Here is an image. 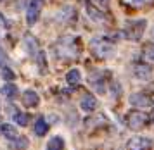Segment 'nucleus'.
I'll use <instances>...</instances> for the list:
<instances>
[{
  "label": "nucleus",
  "mask_w": 154,
  "mask_h": 150,
  "mask_svg": "<svg viewBox=\"0 0 154 150\" xmlns=\"http://www.w3.org/2000/svg\"><path fill=\"white\" fill-rule=\"evenodd\" d=\"M0 64H2V55H0Z\"/></svg>",
  "instance_id": "obj_24"
},
{
  "label": "nucleus",
  "mask_w": 154,
  "mask_h": 150,
  "mask_svg": "<svg viewBox=\"0 0 154 150\" xmlns=\"http://www.w3.org/2000/svg\"><path fill=\"white\" fill-rule=\"evenodd\" d=\"M47 131H49V124L45 123V119H43V117H40V119L35 123V133L38 135V136H43Z\"/></svg>",
  "instance_id": "obj_14"
},
{
  "label": "nucleus",
  "mask_w": 154,
  "mask_h": 150,
  "mask_svg": "<svg viewBox=\"0 0 154 150\" xmlns=\"http://www.w3.org/2000/svg\"><path fill=\"white\" fill-rule=\"evenodd\" d=\"M90 50L97 59H109V57L114 55L116 47H114V43H111L109 40H104V38H94V40L90 41Z\"/></svg>",
  "instance_id": "obj_1"
},
{
  "label": "nucleus",
  "mask_w": 154,
  "mask_h": 150,
  "mask_svg": "<svg viewBox=\"0 0 154 150\" xmlns=\"http://www.w3.org/2000/svg\"><path fill=\"white\" fill-rule=\"evenodd\" d=\"M0 126H2V124H0Z\"/></svg>",
  "instance_id": "obj_26"
},
{
  "label": "nucleus",
  "mask_w": 154,
  "mask_h": 150,
  "mask_svg": "<svg viewBox=\"0 0 154 150\" xmlns=\"http://www.w3.org/2000/svg\"><path fill=\"white\" fill-rule=\"evenodd\" d=\"M82 109L85 110V112H92V110H95V107H97V98L94 95H85L83 98H82Z\"/></svg>",
  "instance_id": "obj_10"
},
{
  "label": "nucleus",
  "mask_w": 154,
  "mask_h": 150,
  "mask_svg": "<svg viewBox=\"0 0 154 150\" xmlns=\"http://www.w3.org/2000/svg\"><path fill=\"white\" fill-rule=\"evenodd\" d=\"M47 150H64V142H63V138L54 136V138H52V140L49 142V145H47Z\"/></svg>",
  "instance_id": "obj_16"
},
{
  "label": "nucleus",
  "mask_w": 154,
  "mask_h": 150,
  "mask_svg": "<svg viewBox=\"0 0 154 150\" xmlns=\"http://www.w3.org/2000/svg\"><path fill=\"white\" fill-rule=\"evenodd\" d=\"M154 142L151 138L147 136H133L128 140V143H126V148L128 150H151L152 148Z\"/></svg>",
  "instance_id": "obj_6"
},
{
  "label": "nucleus",
  "mask_w": 154,
  "mask_h": 150,
  "mask_svg": "<svg viewBox=\"0 0 154 150\" xmlns=\"http://www.w3.org/2000/svg\"><path fill=\"white\" fill-rule=\"evenodd\" d=\"M146 21L144 19H137V21H130L128 24H126L125 31H123V36H125L126 40H133L137 41L142 38V34H144V31H146Z\"/></svg>",
  "instance_id": "obj_2"
},
{
  "label": "nucleus",
  "mask_w": 154,
  "mask_h": 150,
  "mask_svg": "<svg viewBox=\"0 0 154 150\" xmlns=\"http://www.w3.org/2000/svg\"><path fill=\"white\" fill-rule=\"evenodd\" d=\"M80 80H82V74H80L78 69H71L69 73L66 74V81H68V85H71V86H76L78 83H80Z\"/></svg>",
  "instance_id": "obj_13"
},
{
  "label": "nucleus",
  "mask_w": 154,
  "mask_h": 150,
  "mask_svg": "<svg viewBox=\"0 0 154 150\" xmlns=\"http://www.w3.org/2000/svg\"><path fill=\"white\" fill-rule=\"evenodd\" d=\"M2 78H4V80H7V81H12V80L16 78V74L9 68H4V69H2Z\"/></svg>",
  "instance_id": "obj_21"
},
{
  "label": "nucleus",
  "mask_w": 154,
  "mask_h": 150,
  "mask_svg": "<svg viewBox=\"0 0 154 150\" xmlns=\"http://www.w3.org/2000/svg\"><path fill=\"white\" fill-rule=\"evenodd\" d=\"M40 102V98L36 95L33 90H26L24 93H23V104L26 105V107H36Z\"/></svg>",
  "instance_id": "obj_9"
},
{
  "label": "nucleus",
  "mask_w": 154,
  "mask_h": 150,
  "mask_svg": "<svg viewBox=\"0 0 154 150\" xmlns=\"http://www.w3.org/2000/svg\"><path fill=\"white\" fill-rule=\"evenodd\" d=\"M43 5H45V0H29L28 14H26V22L28 24H35L36 21H38Z\"/></svg>",
  "instance_id": "obj_5"
},
{
  "label": "nucleus",
  "mask_w": 154,
  "mask_h": 150,
  "mask_svg": "<svg viewBox=\"0 0 154 150\" xmlns=\"http://www.w3.org/2000/svg\"><path fill=\"white\" fill-rule=\"evenodd\" d=\"M57 54L63 55V57H75L78 54V45L75 40L71 38H63V40L57 43Z\"/></svg>",
  "instance_id": "obj_4"
},
{
  "label": "nucleus",
  "mask_w": 154,
  "mask_h": 150,
  "mask_svg": "<svg viewBox=\"0 0 154 150\" xmlns=\"http://www.w3.org/2000/svg\"><path fill=\"white\" fill-rule=\"evenodd\" d=\"M130 104L133 107H139V109H149V107H152V98L146 93H132Z\"/></svg>",
  "instance_id": "obj_7"
},
{
  "label": "nucleus",
  "mask_w": 154,
  "mask_h": 150,
  "mask_svg": "<svg viewBox=\"0 0 154 150\" xmlns=\"http://www.w3.org/2000/svg\"><path fill=\"white\" fill-rule=\"evenodd\" d=\"M99 4H100V5H106V4H107V0H97Z\"/></svg>",
  "instance_id": "obj_23"
},
{
  "label": "nucleus",
  "mask_w": 154,
  "mask_h": 150,
  "mask_svg": "<svg viewBox=\"0 0 154 150\" xmlns=\"http://www.w3.org/2000/svg\"><path fill=\"white\" fill-rule=\"evenodd\" d=\"M149 123V116L146 112H140V110H132L128 116H126V124L128 128L133 131H139L142 128H146Z\"/></svg>",
  "instance_id": "obj_3"
},
{
  "label": "nucleus",
  "mask_w": 154,
  "mask_h": 150,
  "mask_svg": "<svg viewBox=\"0 0 154 150\" xmlns=\"http://www.w3.org/2000/svg\"><path fill=\"white\" fill-rule=\"evenodd\" d=\"M133 74L137 76L139 80H149L152 74V68L147 66V64H135L133 68Z\"/></svg>",
  "instance_id": "obj_8"
},
{
  "label": "nucleus",
  "mask_w": 154,
  "mask_h": 150,
  "mask_svg": "<svg viewBox=\"0 0 154 150\" xmlns=\"http://www.w3.org/2000/svg\"><path fill=\"white\" fill-rule=\"evenodd\" d=\"M0 2H2V0H0Z\"/></svg>",
  "instance_id": "obj_25"
},
{
  "label": "nucleus",
  "mask_w": 154,
  "mask_h": 150,
  "mask_svg": "<svg viewBox=\"0 0 154 150\" xmlns=\"http://www.w3.org/2000/svg\"><path fill=\"white\" fill-rule=\"evenodd\" d=\"M125 4H128V5H132V7H144V5H151L154 0H123Z\"/></svg>",
  "instance_id": "obj_18"
},
{
  "label": "nucleus",
  "mask_w": 154,
  "mask_h": 150,
  "mask_svg": "<svg viewBox=\"0 0 154 150\" xmlns=\"http://www.w3.org/2000/svg\"><path fill=\"white\" fill-rule=\"evenodd\" d=\"M87 12H88V16H90L94 21H102V19H104L102 12H100L99 9H95L92 4H87Z\"/></svg>",
  "instance_id": "obj_15"
},
{
  "label": "nucleus",
  "mask_w": 154,
  "mask_h": 150,
  "mask_svg": "<svg viewBox=\"0 0 154 150\" xmlns=\"http://www.w3.org/2000/svg\"><path fill=\"white\" fill-rule=\"evenodd\" d=\"M0 28H7V21L4 17V14L0 12Z\"/></svg>",
  "instance_id": "obj_22"
},
{
  "label": "nucleus",
  "mask_w": 154,
  "mask_h": 150,
  "mask_svg": "<svg viewBox=\"0 0 154 150\" xmlns=\"http://www.w3.org/2000/svg\"><path fill=\"white\" fill-rule=\"evenodd\" d=\"M14 121L19 124V126H26L28 121H29V116L28 114H23V112H17V114H14Z\"/></svg>",
  "instance_id": "obj_19"
},
{
  "label": "nucleus",
  "mask_w": 154,
  "mask_h": 150,
  "mask_svg": "<svg viewBox=\"0 0 154 150\" xmlns=\"http://www.w3.org/2000/svg\"><path fill=\"white\" fill-rule=\"evenodd\" d=\"M144 57H146L147 61L154 62V43H149V45L144 48Z\"/></svg>",
  "instance_id": "obj_20"
},
{
  "label": "nucleus",
  "mask_w": 154,
  "mask_h": 150,
  "mask_svg": "<svg viewBox=\"0 0 154 150\" xmlns=\"http://www.w3.org/2000/svg\"><path fill=\"white\" fill-rule=\"evenodd\" d=\"M2 95L5 97V98H16V97H17V86H16L14 83L4 85V86H2Z\"/></svg>",
  "instance_id": "obj_12"
},
{
  "label": "nucleus",
  "mask_w": 154,
  "mask_h": 150,
  "mask_svg": "<svg viewBox=\"0 0 154 150\" xmlns=\"http://www.w3.org/2000/svg\"><path fill=\"white\" fill-rule=\"evenodd\" d=\"M26 147H28V140L24 136H17L14 140V143H12V148L14 150H24Z\"/></svg>",
  "instance_id": "obj_17"
},
{
  "label": "nucleus",
  "mask_w": 154,
  "mask_h": 150,
  "mask_svg": "<svg viewBox=\"0 0 154 150\" xmlns=\"http://www.w3.org/2000/svg\"><path fill=\"white\" fill-rule=\"evenodd\" d=\"M0 133L5 138H9V140H16V138L19 136V135H17V130H16L12 124H2V126H0Z\"/></svg>",
  "instance_id": "obj_11"
}]
</instances>
